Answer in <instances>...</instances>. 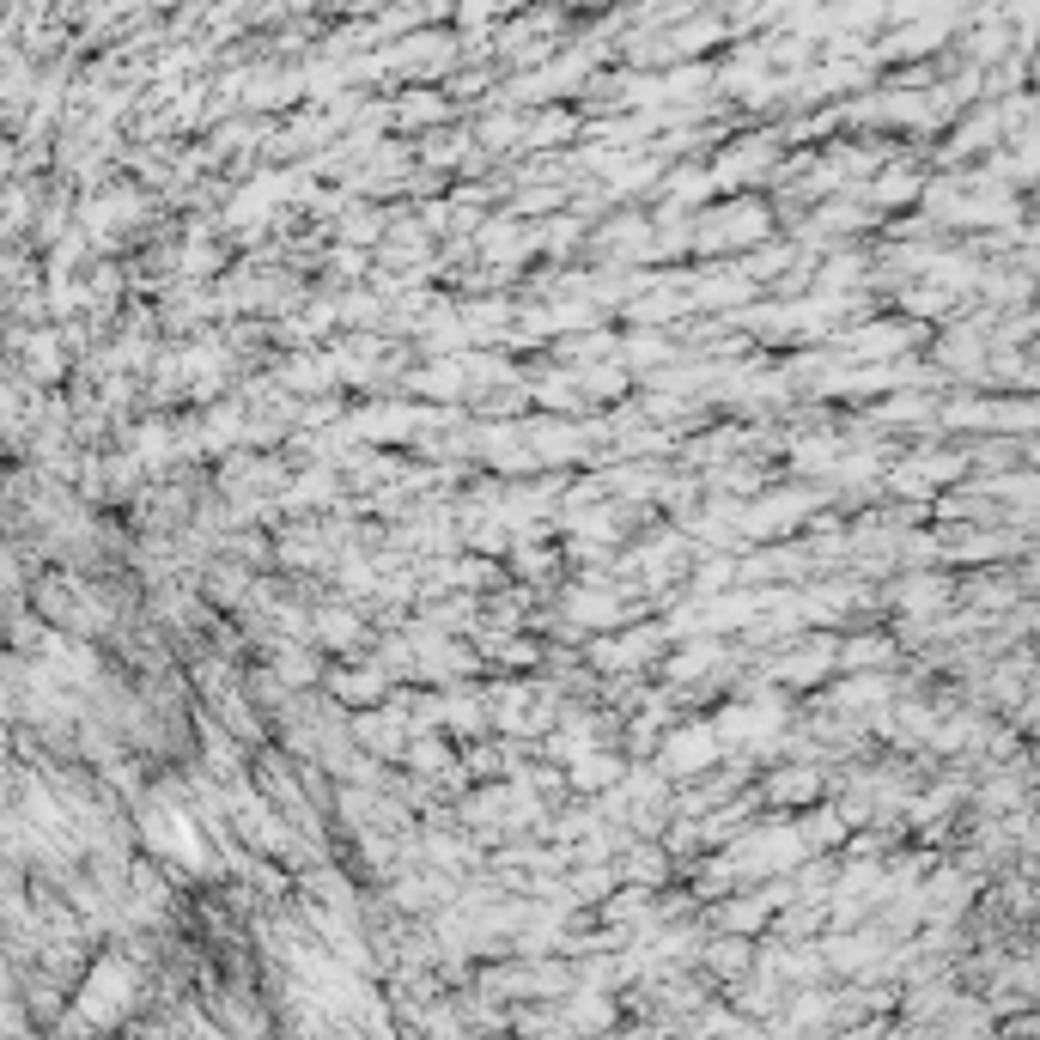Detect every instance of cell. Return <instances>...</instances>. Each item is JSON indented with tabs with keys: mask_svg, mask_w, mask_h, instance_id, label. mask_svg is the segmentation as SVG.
I'll return each mask as SVG.
<instances>
[{
	"mask_svg": "<svg viewBox=\"0 0 1040 1040\" xmlns=\"http://www.w3.org/2000/svg\"><path fill=\"white\" fill-rule=\"evenodd\" d=\"M670 749H676V755H670L676 767H706V761H712V736H706V730H688V736L670 742Z\"/></svg>",
	"mask_w": 1040,
	"mask_h": 1040,
	"instance_id": "6da1fadb",
	"label": "cell"
}]
</instances>
